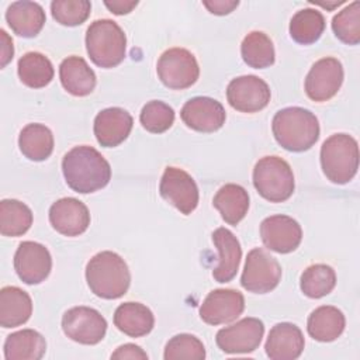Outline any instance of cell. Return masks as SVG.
<instances>
[{
  "label": "cell",
  "mask_w": 360,
  "mask_h": 360,
  "mask_svg": "<svg viewBox=\"0 0 360 360\" xmlns=\"http://www.w3.org/2000/svg\"><path fill=\"white\" fill-rule=\"evenodd\" d=\"M66 184L76 193L89 194L105 187L111 179V167L105 158L93 146L72 148L62 159Z\"/></svg>",
  "instance_id": "cell-1"
},
{
  "label": "cell",
  "mask_w": 360,
  "mask_h": 360,
  "mask_svg": "<svg viewBox=\"0 0 360 360\" xmlns=\"http://www.w3.org/2000/svg\"><path fill=\"white\" fill-rule=\"evenodd\" d=\"M86 281L94 295L104 300H117L127 294L131 273L118 253L103 250L87 262Z\"/></svg>",
  "instance_id": "cell-2"
},
{
  "label": "cell",
  "mask_w": 360,
  "mask_h": 360,
  "mask_svg": "<svg viewBox=\"0 0 360 360\" xmlns=\"http://www.w3.org/2000/svg\"><path fill=\"white\" fill-rule=\"evenodd\" d=\"M277 143L290 152H304L319 138V121L314 112L302 107H287L277 111L271 121Z\"/></svg>",
  "instance_id": "cell-3"
},
{
  "label": "cell",
  "mask_w": 360,
  "mask_h": 360,
  "mask_svg": "<svg viewBox=\"0 0 360 360\" xmlns=\"http://www.w3.org/2000/svg\"><path fill=\"white\" fill-rule=\"evenodd\" d=\"M86 49L91 62L104 69L118 66L127 53V37L112 20L93 21L86 32Z\"/></svg>",
  "instance_id": "cell-4"
},
{
  "label": "cell",
  "mask_w": 360,
  "mask_h": 360,
  "mask_svg": "<svg viewBox=\"0 0 360 360\" xmlns=\"http://www.w3.org/2000/svg\"><path fill=\"white\" fill-rule=\"evenodd\" d=\"M321 167L335 184L349 183L359 169V145L347 134H333L321 146Z\"/></svg>",
  "instance_id": "cell-5"
},
{
  "label": "cell",
  "mask_w": 360,
  "mask_h": 360,
  "mask_svg": "<svg viewBox=\"0 0 360 360\" xmlns=\"http://www.w3.org/2000/svg\"><path fill=\"white\" fill-rule=\"evenodd\" d=\"M253 186L270 202L287 201L295 188L292 169L278 156H264L253 167Z\"/></svg>",
  "instance_id": "cell-6"
},
{
  "label": "cell",
  "mask_w": 360,
  "mask_h": 360,
  "mask_svg": "<svg viewBox=\"0 0 360 360\" xmlns=\"http://www.w3.org/2000/svg\"><path fill=\"white\" fill-rule=\"evenodd\" d=\"M156 72L160 82L173 90L191 87L200 76L198 62L186 48H170L165 51L159 56Z\"/></svg>",
  "instance_id": "cell-7"
},
{
  "label": "cell",
  "mask_w": 360,
  "mask_h": 360,
  "mask_svg": "<svg viewBox=\"0 0 360 360\" xmlns=\"http://www.w3.org/2000/svg\"><path fill=\"white\" fill-rule=\"evenodd\" d=\"M281 280V266L263 248H255L248 253L240 277L242 287L255 294H266L274 290Z\"/></svg>",
  "instance_id": "cell-8"
},
{
  "label": "cell",
  "mask_w": 360,
  "mask_h": 360,
  "mask_svg": "<svg viewBox=\"0 0 360 360\" xmlns=\"http://www.w3.org/2000/svg\"><path fill=\"white\" fill-rule=\"evenodd\" d=\"M63 333L80 345H97L107 332L105 318L94 308L73 307L62 316Z\"/></svg>",
  "instance_id": "cell-9"
},
{
  "label": "cell",
  "mask_w": 360,
  "mask_h": 360,
  "mask_svg": "<svg viewBox=\"0 0 360 360\" xmlns=\"http://www.w3.org/2000/svg\"><path fill=\"white\" fill-rule=\"evenodd\" d=\"M159 193L181 214H191L198 205V187L194 179L183 169L167 166L162 174Z\"/></svg>",
  "instance_id": "cell-10"
},
{
  "label": "cell",
  "mask_w": 360,
  "mask_h": 360,
  "mask_svg": "<svg viewBox=\"0 0 360 360\" xmlns=\"http://www.w3.org/2000/svg\"><path fill=\"white\" fill-rule=\"evenodd\" d=\"M264 335V325L260 319L246 316L217 332L218 347L228 354L255 352Z\"/></svg>",
  "instance_id": "cell-11"
},
{
  "label": "cell",
  "mask_w": 360,
  "mask_h": 360,
  "mask_svg": "<svg viewBox=\"0 0 360 360\" xmlns=\"http://www.w3.org/2000/svg\"><path fill=\"white\" fill-rule=\"evenodd\" d=\"M343 66L339 59L326 56L316 60L305 77V93L316 103L330 100L343 83Z\"/></svg>",
  "instance_id": "cell-12"
},
{
  "label": "cell",
  "mask_w": 360,
  "mask_h": 360,
  "mask_svg": "<svg viewBox=\"0 0 360 360\" xmlns=\"http://www.w3.org/2000/svg\"><path fill=\"white\" fill-rule=\"evenodd\" d=\"M270 97L269 84L255 75L235 77L226 87L229 105L240 112L252 114L263 110L269 104Z\"/></svg>",
  "instance_id": "cell-13"
},
{
  "label": "cell",
  "mask_w": 360,
  "mask_h": 360,
  "mask_svg": "<svg viewBox=\"0 0 360 360\" xmlns=\"http://www.w3.org/2000/svg\"><path fill=\"white\" fill-rule=\"evenodd\" d=\"M245 309V297L238 290L217 288L208 292L200 305V318L208 325H225L236 321Z\"/></svg>",
  "instance_id": "cell-14"
},
{
  "label": "cell",
  "mask_w": 360,
  "mask_h": 360,
  "mask_svg": "<svg viewBox=\"0 0 360 360\" xmlns=\"http://www.w3.org/2000/svg\"><path fill=\"white\" fill-rule=\"evenodd\" d=\"M52 257L49 250L32 240H24L18 245L14 255V270L25 284H39L51 273Z\"/></svg>",
  "instance_id": "cell-15"
},
{
  "label": "cell",
  "mask_w": 360,
  "mask_h": 360,
  "mask_svg": "<svg viewBox=\"0 0 360 360\" xmlns=\"http://www.w3.org/2000/svg\"><path fill=\"white\" fill-rule=\"evenodd\" d=\"M260 236L264 246L277 253L294 252L302 239L301 225L288 215H271L262 221Z\"/></svg>",
  "instance_id": "cell-16"
},
{
  "label": "cell",
  "mask_w": 360,
  "mask_h": 360,
  "mask_svg": "<svg viewBox=\"0 0 360 360\" xmlns=\"http://www.w3.org/2000/svg\"><path fill=\"white\" fill-rule=\"evenodd\" d=\"M180 117L194 131L215 132L225 124L226 112L224 105L215 98L198 96L184 103Z\"/></svg>",
  "instance_id": "cell-17"
},
{
  "label": "cell",
  "mask_w": 360,
  "mask_h": 360,
  "mask_svg": "<svg viewBox=\"0 0 360 360\" xmlns=\"http://www.w3.org/2000/svg\"><path fill=\"white\" fill-rule=\"evenodd\" d=\"M49 222L63 236H79L90 225V212L80 200L63 197L51 205Z\"/></svg>",
  "instance_id": "cell-18"
},
{
  "label": "cell",
  "mask_w": 360,
  "mask_h": 360,
  "mask_svg": "<svg viewBox=\"0 0 360 360\" xmlns=\"http://www.w3.org/2000/svg\"><path fill=\"white\" fill-rule=\"evenodd\" d=\"M132 125L134 120L127 110L121 107H110L101 110L96 115L93 131L101 146L114 148L128 138Z\"/></svg>",
  "instance_id": "cell-19"
},
{
  "label": "cell",
  "mask_w": 360,
  "mask_h": 360,
  "mask_svg": "<svg viewBox=\"0 0 360 360\" xmlns=\"http://www.w3.org/2000/svg\"><path fill=\"white\" fill-rule=\"evenodd\" d=\"M304 346L301 329L294 323L281 322L270 329L264 350L271 360H294L301 356Z\"/></svg>",
  "instance_id": "cell-20"
},
{
  "label": "cell",
  "mask_w": 360,
  "mask_h": 360,
  "mask_svg": "<svg viewBox=\"0 0 360 360\" xmlns=\"http://www.w3.org/2000/svg\"><path fill=\"white\" fill-rule=\"evenodd\" d=\"M212 242L219 253L218 264L212 270L217 283H229L239 270L242 248L236 236L226 228H217L212 232Z\"/></svg>",
  "instance_id": "cell-21"
},
{
  "label": "cell",
  "mask_w": 360,
  "mask_h": 360,
  "mask_svg": "<svg viewBox=\"0 0 360 360\" xmlns=\"http://www.w3.org/2000/svg\"><path fill=\"white\" fill-rule=\"evenodd\" d=\"M6 21L11 31L22 38L37 37L45 21V11L41 4L35 1H14L7 7Z\"/></svg>",
  "instance_id": "cell-22"
},
{
  "label": "cell",
  "mask_w": 360,
  "mask_h": 360,
  "mask_svg": "<svg viewBox=\"0 0 360 360\" xmlns=\"http://www.w3.org/2000/svg\"><path fill=\"white\" fill-rule=\"evenodd\" d=\"M59 79L63 89L76 97L89 96L97 83L94 70L83 58L76 55L62 60L59 66Z\"/></svg>",
  "instance_id": "cell-23"
},
{
  "label": "cell",
  "mask_w": 360,
  "mask_h": 360,
  "mask_svg": "<svg viewBox=\"0 0 360 360\" xmlns=\"http://www.w3.org/2000/svg\"><path fill=\"white\" fill-rule=\"evenodd\" d=\"M32 314V300L20 287L7 285L0 290V326L15 328L25 323Z\"/></svg>",
  "instance_id": "cell-24"
},
{
  "label": "cell",
  "mask_w": 360,
  "mask_h": 360,
  "mask_svg": "<svg viewBox=\"0 0 360 360\" xmlns=\"http://www.w3.org/2000/svg\"><path fill=\"white\" fill-rule=\"evenodd\" d=\"M114 325L131 338L148 335L155 326L153 312L141 302H124L114 312Z\"/></svg>",
  "instance_id": "cell-25"
},
{
  "label": "cell",
  "mask_w": 360,
  "mask_h": 360,
  "mask_svg": "<svg viewBox=\"0 0 360 360\" xmlns=\"http://www.w3.org/2000/svg\"><path fill=\"white\" fill-rule=\"evenodd\" d=\"M346 319L340 309L332 305L318 307L307 321L309 336L318 342H333L345 330Z\"/></svg>",
  "instance_id": "cell-26"
},
{
  "label": "cell",
  "mask_w": 360,
  "mask_h": 360,
  "mask_svg": "<svg viewBox=\"0 0 360 360\" xmlns=\"http://www.w3.org/2000/svg\"><path fill=\"white\" fill-rule=\"evenodd\" d=\"M3 352L6 360H39L46 352V342L39 332L22 329L6 338Z\"/></svg>",
  "instance_id": "cell-27"
},
{
  "label": "cell",
  "mask_w": 360,
  "mask_h": 360,
  "mask_svg": "<svg viewBox=\"0 0 360 360\" xmlns=\"http://www.w3.org/2000/svg\"><path fill=\"white\" fill-rule=\"evenodd\" d=\"M212 205L219 211L226 224L238 225L248 214L249 194L242 186L228 183L217 191Z\"/></svg>",
  "instance_id": "cell-28"
},
{
  "label": "cell",
  "mask_w": 360,
  "mask_h": 360,
  "mask_svg": "<svg viewBox=\"0 0 360 360\" xmlns=\"http://www.w3.org/2000/svg\"><path fill=\"white\" fill-rule=\"evenodd\" d=\"M18 146L27 159L42 162L48 159L53 150L52 131L44 124H28L20 132Z\"/></svg>",
  "instance_id": "cell-29"
},
{
  "label": "cell",
  "mask_w": 360,
  "mask_h": 360,
  "mask_svg": "<svg viewBox=\"0 0 360 360\" xmlns=\"http://www.w3.org/2000/svg\"><path fill=\"white\" fill-rule=\"evenodd\" d=\"M17 72L20 80L31 87L41 89L48 86L53 79V66L41 52H27L18 59Z\"/></svg>",
  "instance_id": "cell-30"
},
{
  "label": "cell",
  "mask_w": 360,
  "mask_h": 360,
  "mask_svg": "<svg viewBox=\"0 0 360 360\" xmlns=\"http://www.w3.org/2000/svg\"><path fill=\"white\" fill-rule=\"evenodd\" d=\"M243 62L253 69H264L274 63L276 52L270 37L262 31L249 32L240 44Z\"/></svg>",
  "instance_id": "cell-31"
},
{
  "label": "cell",
  "mask_w": 360,
  "mask_h": 360,
  "mask_svg": "<svg viewBox=\"0 0 360 360\" xmlns=\"http://www.w3.org/2000/svg\"><path fill=\"white\" fill-rule=\"evenodd\" d=\"M32 225V211L18 200L0 201V233L3 236H21Z\"/></svg>",
  "instance_id": "cell-32"
},
{
  "label": "cell",
  "mask_w": 360,
  "mask_h": 360,
  "mask_svg": "<svg viewBox=\"0 0 360 360\" xmlns=\"http://www.w3.org/2000/svg\"><path fill=\"white\" fill-rule=\"evenodd\" d=\"M325 30V17L316 8H302L290 21V35L301 45L316 42Z\"/></svg>",
  "instance_id": "cell-33"
},
{
  "label": "cell",
  "mask_w": 360,
  "mask_h": 360,
  "mask_svg": "<svg viewBox=\"0 0 360 360\" xmlns=\"http://www.w3.org/2000/svg\"><path fill=\"white\" fill-rule=\"evenodd\" d=\"M336 285L335 270L323 263L308 266L300 278V288L309 298H322L332 292Z\"/></svg>",
  "instance_id": "cell-34"
},
{
  "label": "cell",
  "mask_w": 360,
  "mask_h": 360,
  "mask_svg": "<svg viewBox=\"0 0 360 360\" xmlns=\"http://www.w3.org/2000/svg\"><path fill=\"white\" fill-rule=\"evenodd\" d=\"M332 30L338 39L347 45L360 42V1H353L332 18Z\"/></svg>",
  "instance_id": "cell-35"
},
{
  "label": "cell",
  "mask_w": 360,
  "mask_h": 360,
  "mask_svg": "<svg viewBox=\"0 0 360 360\" xmlns=\"http://www.w3.org/2000/svg\"><path fill=\"white\" fill-rule=\"evenodd\" d=\"M163 357L165 360H204L205 347L197 336L180 333L166 343Z\"/></svg>",
  "instance_id": "cell-36"
},
{
  "label": "cell",
  "mask_w": 360,
  "mask_h": 360,
  "mask_svg": "<svg viewBox=\"0 0 360 360\" xmlns=\"http://www.w3.org/2000/svg\"><path fill=\"white\" fill-rule=\"evenodd\" d=\"M139 121L148 132L162 134L173 125L174 110L160 100H152L142 107Z\"/></svg>",
  "instance_id": "cell-37"
},
{
  "label": "cell",
  "mask_w": 360,
  "mask_h": 360,
  "mask_svg": "<svg viewBox=\"0 0 360 360\" xmlns=\"http://www.w3.org/2000/svg\"><path fill=\"white\" fill-rule=\"evenodd\" d=\"M91 10L89 0H53L51 3V13L56 22L66 27H76L83 24Z\"/></svg>",
  "instance_id": "cell-38"
},
{
  "label": "cell",
  "mask_w": 360,
  "mask_h": 360,
  "mask_svg": "<svg viewBox=\"0 0 360 360\" xmlns=\"http://www.w3.org/2000/svg\"><path fill=\"white\" fill-rule=\"evenodd\" d=\"M111 359H131V360H146L148 354L146 352H143L139 346L134 345V343H125L120 347H117V350L111 354Z\"/></svg>",
  "instance_id": "cell-39"
},
{
  "label": "cell",
  "mask_w": 360,
  "mask_h": 360,
  "mask_svg": "<svg viewBox=\"0 0 360 360\" xmlns=\"http://www.w3.org/2000/svg\"><path fill=\"white\" fill-rule=\"evenodd\" d=\"M204 7H207V10L211 14L215 15H225L232 13L238 6L239 1L238 0H211V1H202Z\"/></svg>",
  "instance_id": "cell-40"
},
{
  "label": "cell",
  "mask_w": 360,
  "mask_h": 360,
  "mask_svg": "<svg viewBox=\"0 0 360 360\" xmlns=\"http://www.w3.org/2000/svg\"><path fill=\"white\" fill-rule=\"evenodd\" d=\"M0 42H1V62L0 66L6 68L7 63L13 59L14 55V46H13V39L8 37V34L4 30H0Z\"/></svg>",
  "instance_id": "cell-41"
},
{
  "label": "cell",
  "mask_w": 360,
  "mask_h": 360,
  "mask_svg": "<svg viewBox=\"0 0 360 360\" xmlns=\"http://www.w3.org/2000/svg\"><path fill=\"white\" fill-rule=\"evenodd\" d=\"M104 6L114 14L117 15H122V14H128L131 13L136 6L138 1L136 0H112V1H104Z\"/></svg>",
  "instance_id": "cell-42"
}]
</instances>
